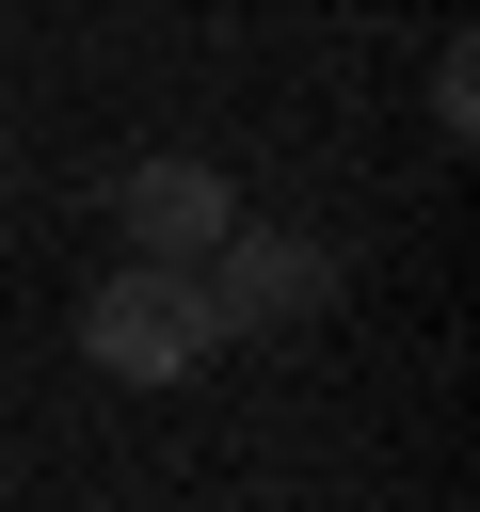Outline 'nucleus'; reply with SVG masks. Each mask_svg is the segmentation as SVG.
I'll use <instances>...</instances> for the list:
<instances>
[{"mask_svg":"<svg viewBox=\"0 0 480 512\" xmlns=\"http://www.w3.org/2000/svg\"><path fill=\"white\" fill-rule=\"evenodd\" d=\"M112 224H128V256H176V272H192V256L240 224V192H224L208 160H128V176H112Z\"/></svg>","mask_w":480,"mask_h":512,"instance_id":"7ed1b4c3","label":"nucleus"},{"mask_svg":"<svg viewBox=\"0 0 480 512\" xmlns=\"http://www.w3.org/2000/svg\"><path fill=\"white\" fill-rule=\"evenodd\" d=\"M192 288H208V320H224V336H256V320H304V304L336 288V256H320L304 224H256V240L224 224V240L192 256Z\"/></svg>","mask_w":480,"mask_h":512,"instance_id":"f03ea898","label":"nucleus"},{"mask_svg":"<svg viewBox=\"0 0 480 512\" xmlns=\"http://www.w3.org/2000/svg\"><path fill=\"white\" fill-rule=\"evenodd\" d=\"M80 352H96L112 384H192V368L224 352V320H208V288H192L176 256H128V272L80 304Z\"/></svg>","mask_w":480,"mask_h":512,"instance_id":"f257e3e1","label":"nucleus"}]
</instances>
